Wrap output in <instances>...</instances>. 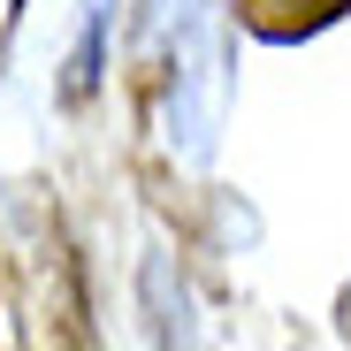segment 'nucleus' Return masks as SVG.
<instances>
[{"mask_svg":"<svg viewBox=\"0 0 351 351\" xmlns=\"http://www.w3.org/2000/svg\"><path fill=\"white\" fill-rule=\"evenodd\" d=\"M145 298H153V321H160V351H199L191 298H184V282H176L168 260H145Z\"/></svg>","mask_w":351,"mask_h":351,"instance_id":"f03ea898","label":"nucleus"},{"mask_svg":"<svg viewBox=\"0 0 351 351\" xmlns=\"http://www.w3.org/2000/svg\"><path fill=\"white\" fill-rule=\"evenodd\" d=\"M343 8H351V0H237V23H245L252 38L290 46V38H313V31H328Z\"/></svg>","mask_w":351,"mask_h":351,"instance_id":"f257e3e1","label":"nucleus"}]
</instances>
